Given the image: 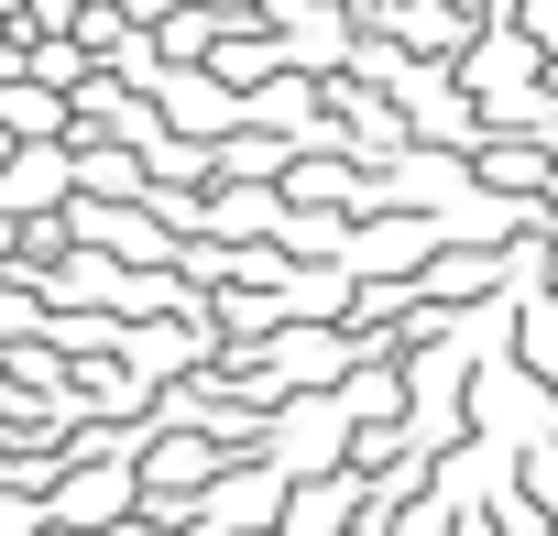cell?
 <instances>
[{
  "mask_svg": "<svg viewBox=\"0 0 558 536\" xmlns=\"http://www.w3.org/2000/svg\"><path fill=\"white\" fill-rule=\"evenodd\" d=\"M208 471H219L208 438H165V449H154V482H208Z\"/></svg>",
  "mask_w": 558,
  "mask_h": 536,
  "instance_id": "277c9868",
  "label": "cell"
},
{
  "mask_svg": "<svg viewBox=\"0 0 558 536\" xmlns=\"http://www.w3.org/2000/svg\"><path fill=\"white\" fill-rule=\"evenodd\" d=\"M0 132H12V143H66L77 132V110H66V88L56 77H0Z\"/></svg>",
  "mask_w": 558,
  "mask_h": 536,
  "instance_id": "7a4b0ae2",
  "label": "cell"
},
{
  "mask_svg": "<svg viewBox=\"0 0 558 536\" xmlns=\"http://www.w3.org/2000/svg\"><path fill=\"white\" fill-rule=\"evenodd\" d=\"M121 492H132L121 471H88V482H66V492H56V525H110V514H121Z\"/></svg>",
  "mask_w": 558,
  "mask_h": 536,
  "instance_id": "3957f363",
  "label": "cell"
},
{
  "mask_svg": "<svg viewBox=\"0 0 558 536\" xmlns=\"http://www.w3.org/2000/svg\"><path fill=\"white\" fill-rule=\"evenodd\" d=\"M77 197V154L66 143H12V165H0V208L12 219H45Z\"/></svg>",
  "mask_w": 558,
  "mask_h": 536,
  "instance_id": "6da1fadb",
  "label": "cell"
},
{
  "mask_svg": "<svg viewBox=\"0 0 558 536\" xmlns=\"http://www.w3.org/2000/svg\"><path fill=\"white\" fill-rule=\"evenodd\" d=\"M0 165H12V132H0Z\"/></svg>",
  "mask_w": 558,
  "mask_h": 536,
  "instance_id": "5b68a950",
  "label": "cell"
}]
</instances>
